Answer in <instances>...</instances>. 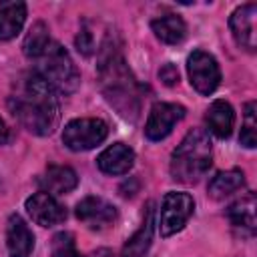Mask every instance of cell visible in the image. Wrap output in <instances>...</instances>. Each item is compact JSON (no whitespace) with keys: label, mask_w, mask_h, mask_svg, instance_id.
Segmentation results:
<instances>
[{"label":"cell","mask_w":257,"mask_h":257,"mask_svg":"<svg viewBox=\"0 0 257 257\" xmlns=\"http://www.w3.org/2000/svg\"><path fill=\"white\" fill-rule=\"evenodd\" d=\"M8 106L18 122L38 137L50 135L60 118L58 92L36 70L18 82L16 92L8 98Z\"/></svg>","instance_id":"obj_1"},{"label":"cell","mask_w":257,"mask_h":257,"mask_svg":"<svg viewBox=\"0 0 257 257\" xmlns=\"http://www.w3.org/2000/svg\"><path fill=\"white\" fill-rule=\"evenodd\" d=\"M98 74L106 100L118 110L120 116L135 120L139 116V84L126 68L122 54L114 48V42L110 46V38L102 44Z\"/></svg>","instance_id":"obj_2"},{"label":"cell","mask_w":257,"mask_h":257,"mask_svg":"<svg viewBox=\"0 0 257 257\" xmlns=\"http://www.w3.org/2000/svg\"><path fill=\"white\" fill-rule=\"evenodd\" d=\"M213 165L211 139L203 128H193L171 155V177L179 183H197Z\"/></svg>","instance_id":"obj_3"},{"label":"cell","mask_w":257,"mask_h":257,"mask_svg":"<svg viewBox=\"0 0 257 257\" xmlns=\"http://www.w3.org/2000/svg\"><path fill=\"white\" fill-rule=\"evenodd\" d=\"M38 64H36V72L56 90V92H62V94H70L78 88V82H80V76H78V70L70 58V54L58 44V42H52L46 46V50L36 58Z\"/></svg>","instance_id":"obj_4"},{"label":"cell","mask_w":257,"mask_h":257,"mask_svg":"<svg viewBox=\"0 0 257 257\" xmlns=\"http://www.w3.org/2000/svg\"><path fill=\"white\" fill-rule=\"evenodd\" d=\"M108 135V126L102 118H74L66 122L62 131V143L70 151H90L100 145Z\"/></svg>","instance_id":"obj_5"},{"label":"cell","mask_w":257,"mask_h":257,"mask_svg":"<svg viewBox=\"0 0 257 257\" xmlns=\"http://www.w3.org/2000/svg\"><path fill=\"white\" fill-rule=\"evenodd\" d=\"M195 211V201L189 193L171 191L163 197L161 217H159V231L163 237H171L179 233Z\"/></svg>","instance_id":"obj_6"},{"label":"cell","mask_w":257,"mask_h":257,"mask_svg":"<svg viewBox=\"0 0 257 257\" xmlns=\"http://www.w3.org/2000/svg\"><path fill=\"white\" fill-rule=\"evenodd\" d=\"M187 72L193 88L205 96L213 94L221 82V68L215 56L205 50H195L187 58Z\"/></svg>","instance_id":"obj_7"},{"label":"cell","mask_w":257,"mask_h":257,"mask_svg":"<svg viewBox=\"0 0 257 257\" xmlns=\"http://www.w3.org/2000/svg\"><path fill=\"white\" fill-rule=\"evenodd\" d=\"M185 106L177 102H157L153 104L147 124H145V135L149 141H163L165 137L171 135L175 124L185 116Z\"/></svg>","instance_id":"obj_8"},{"label":"cell","mask_w":257,"mask_h":257,"mask_svg":"<svg viewBox=\"0 0 257 257\" xmlns=\"http://www.w3.org/2000/svg\"><path fill=\"white\" fill-rule=\"evenodd\" d=\"M116 207L102 197H84L76 205V219L92 231H102L116 221Z\"/></svg>","instance_id":"obj_9"},{"label":"cell","mask_w":257,"mask_h":257,"mask_svg":"<svg viewBox=\"0 0 257 257\" xmlns=\"http://www.w3.org/2000/svg\"><path fill=\"white\" fill-rule=\"evenodd\" d=\"M255 18H257V4L253 2L235 8V12L229 18V28L237 46H241L247 52H255V46H257Z\"/></svg>","instance_id":"obj_10"},{"label":"cell","mask_w":257,"mask_h":257,"mask_svg":"<svg viewBox=\"0 0 257 257\" xmlns=\"http://www.w3.org/2000/svg\"><path fill=\"white\" fill-rule=\"evenodd\" d=\"M26 211L32 217V221L40 227H54L66 219V209L56 201L54 195L44 191L34 193L26 199Z\"/></svg>","instance_id":"obj_11"},{"label":"cell","mask_w":257,"mask_h":257,"mask_svg":"<svg viewBox=\"0 0 257 257\" xmlns=\"http://www.w3.org/2000/svg\"><path fill=\"white\" fill-rule=\"evenodd\" d=\"M6 247L10 257H30L34 249V235L20 215H10L6 223Z\"/></svg>","instance_id":"obj_12"},{"label":"cell","mask_w":257,"mask_h":257,"mask_svg":"<svg viewBox=\"0 0 257 257\" xmlns=\"http://www.w3.org/2000/svg\"><path fill=\"white\" fill-rule=\"evenodd\" d=\"M96 165L106 175H124L135 165V151L124 143H114L98 155Z\"/></svg>","instance_id":"obj_13"},{"label":"cell","mask_w":257,"mask_h":257,"mask_svg":"<svg viewBox=\"0 0 257 257\" xmlns=\"http://www.w3.org/2000/svg\"><path fill=\"white\" fill-rule=\"evenodd\" d=\"M38 183L44 189V193L64 195V193H70L78 185V177H76L74 169H70L66 165H48L46 171L42 173V177L38 179Z\"/></svg>","instance_id":"obj_14"},{"label":"cell","mask_w":257,"mask_h":257,"mask_svg":"<svg viewBox=\"0 0 257 257\" xmlns=\"http://www.w3.org/2000/svg\"><path fill=\"white\" fill-rule=\"evenodd\" d=\"M153 231H155V205L149 203L141 229L122 247V257H149L153 245Z\"/></svg>","instance_id":"obj_15"},{"label":"cell","mask_w":257,"mask_h":257,"mask_svg":"<svg viewBox=\"0 0 257 257\" xmlns=\"http://www.w3.org/2000/svg\"><path fill=\"white\" fill-rule=\"evenodd\" d=\"M205 122L209 126V131L219 137V139H227L233 133V124H235V110L227 100H213L211 106L207 108L205 114Z\"/></svg>","instance_id":"obj_16"},{"label":"cell","mask_w":257,"mask_h":257,"mask_svg":"<svg viewBox=\"0 0 257 257\" xmlns=\"http://www.w3.org/2000/svg\"><path fill=\"white\" fill-rule=\"evenodd\" d=\"M227 217L231 221V225L241 231V235H253L255 233V195L247 193L245 197L237 199L235 203L229 205L227 209Z\"/></svg>","instance_id":"obj_17"},{"label":"cell","mask_w":257,"mask_h":257,"mask_svg":"<svg viewBox=\"0 0 257 257\" xmlns=\"http://www.w3.org/2000/svg\"><path fill=\"white\" fill-rule=\"evenodd\" d=\"M26 4L18 0L0 2V40H12L24 26Z\"/></svg>","instance_id":"obj_18"},{"label":"cell","mask_w":257,"mask_h":257,"mask_svg":"<svg viewBox=\"0 0 257 257\" xmlns=\"http://www.w3.org/2000/svg\"><path fill=\"white\" fill-rule=\"evenodd\" d=\"M151 28L155 36L165 44H181L187 36V26L177 14H165L161 18H155L151 22Z\"/></svg>","instance_id":"obj_19"},{"label":"cell","mask_w":257,"mask_h":257,"mask_svg":"<svg viewBox=\"0 0 257 257\" xmlns=\"http://www.w3.org/2000/svg\"><path fill=\"white\" fill-rule=\"evenodd\" d=\"M243 187H245V175H243V171L231 169V171L217 173L213 177V181L209 183V195H211V199L221 201V199H227L233 193L241 191Z\"/></svg>","instance_id":"obj_20"},{"label":"cell","mask_w":257,"mask_h":257,"mask_svg":"<svg viewBox=\"0 0 257 257\" xmlns=\"http://www.w3.org/2000/svg\"><path fill=\"white\" fill-rule=\"evenodd\" d=\"M50 44V34H48V26L44 24V22H34L32 24V28L28 30V34H26V38H24V44H22V48H24V54L28 56V58H38L44 50H46V46Z\"/></svg>","instance_id":"obj_21"},{"label":"cell","mask_w":257,"mask_h":257,"mask_svg":"<svg viewBox=\"0 0 257 257\" xmlns=\"http://www.w3.org/2000/svg\"><path fill=\"white\" fill-rule=\"evenodd\" d=\"M257 106L255 102H247L245 104V114H243V126H241V135H239V143L247 149H253L257 145Z\"/></svg>","instance_id":"obj_22"},{"label":"cell","mask_w":257,"mask_h":257,"mask_svg":"<svg viewBox=\"0 0 257 257\" xmlns=\"http://www.w3.org/2000/svg\"><path fill=\"white\" fill-rule=\"evenodd\" d=\"M52 257H82L76 251L74 235L70 231H60L52 237Z\"/></svg>","instance_id":"obj_23"},{"label":"cell","mask_w":257,"mask_h":257,"mask_svg":"<svg viewBox=\"0 0 257 257\" xmlns=\"http://www.w3.org/2000/svg\"><path fill=\"white\" fill-rule=\"evenodd\" d=\"M76 48L84 56H90L92 54V50H94V38H92V32L88 30V26H82L80 32L76 34Z\"/></svg>","instance_id":"obj_24"},{"label":"cell","mask_w":257,"mask_h":257,"mask_svg":"<svg viewBox=\"0 0 257 257\" xmlns=\"http://www.w3.org/2000/svg\"><path fill=\"white\" fill-rule=\"evenodd\" d=\"M159 78L163 80V84H167V86H175V84L179 82V70H177V66L171 64V62H167L165 66H161V70H159Z\"/></svg>","instance_id":"obj_25"},{"label":"cell","mask_w":257,"mask_h":257,"mask_svg":"<svg viewBox=\"0 0 257 257\" xmlns=\"http://www.w3.org/2000/svg\"><path fill=\"white\" fill-rule=\"evenodd\" d=\"M84 257H114V253L110 249H96V251H92V253H88Z\"/></svg>","instance_id":"obj_26"},{"label":"cell","mask_w":257,"mask_h":257,"mask_svg":"<svg viewBox=\"0 0 257 257\" xmlns=\"http://www.w3.org/2000/svg\"><path fill=\"white\" fill-rule=\"evenodd\" d=\"M6 141H8V128H6L4 120L0 118V145H4Z\"/></svg>","instance_id":"obj_27"}]
</instances>
